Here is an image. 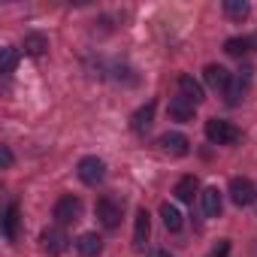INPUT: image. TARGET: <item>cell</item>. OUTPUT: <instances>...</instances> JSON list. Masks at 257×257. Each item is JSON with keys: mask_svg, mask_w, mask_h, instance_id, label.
Here are the masks:
<instances>
[{"mask_svg": "<svg viewBox=\"0 0 257 257\" xmlns=\"http://www.w3.org/2000/svg\"><path fill=\"white\" fill-rule=\"evenodd\" d=\"M161 149L167 152V155H173V158H185L188 152H191V143H188V137L185 134H164L161 137Z\"/></svg>", "mask_w": 257, "mask_h": 257, "instance_id": "8", "label": "cell"}, {"mask_svg": "<svg viewBox=\"0 0 257 257\" xmlns=\"http://www.w3.org/2000/svg\"><path fill=\"white\" fill-rule=\"evenodd\" d=\"M40 245H43V251H46V254L58 257V254H64V251H67L70 239H67V233H64L61 227H46V230L40 233Z\"/></svg>", "mask_w": 257, "mask_h": 257, "instance_id": "4", "label": "cell"}, {"mask_svg": "<svg viewBox=\"0 0 257 257\" xmlns=\"http://www.w3.org/2000/svg\"><path fill=\"white\" fill-rule=\"evenodd\" d=\"M55 221L58 224H76L79 218H82V200L79 197H73V194H67V197H61L58 203H55Z\"/></svg>", "mask_w": 257, "mask_h": 257, "instance_id": "2", "label": "cell"}, {"mask_svg": "<svg viewBox=\"0 0 257 257\" xmlns=\"http://www.w3.org/2000/svg\"><path fill=\"white\" fill-rule=\"evenodd\" d=\"M254 197H257V188H254V182H251V179L236 176V179L230 182V200H233L236 206H251V203H254Z\"/></svg>", "mask_w": 257, "mask_h": 257, "instance_id": "6", "label": "cell"}, {"mask_svg": "<svg viewBox=\"0 0 257 257\" xmlns=\"http://www.w3.org/2000/svg\"><path fill=\"white\" fill-rule=\"evenodd\" d=\"M248 73H251V70H239V73L233 76L230 88L224 91V94H227V103H230V106H236V103L242 100V94L248 91V82H251V76H248Z\"/></svg>", "mask_w": 257, "mask_h": 257, "instance_id": "11", "label": "cell"}, {"mask_svg": "<svg viewBox=\"0 0 257 257\" xmlns=\"http://www.w3.org/2000/svg\"><path fill=\"white\" fill-rule=\"evenodd\" d=\"M79 179H82L85 185H100V182L106 179V164H103L97 155L82 158V161H79Z\"/></svg>", "mask_w": 257, "mask_h": 257, "instance_id": "3", "label": "cell"}, {"mask_svg": "<svg viewBox=\"0 0 257 257\" xmlns=\"http://www.w3.org/2000/svg\"><path fill=\"white\" fill-rule=\"evenodd\" d=\"M97 218H100L103 227L115 230V227L121 224V203L112 200V197H100V200H97Z\"/></svg>", "mask_w": 257, "mask_h": 257, "instance_id": "5", "label": "cell"}, {"mask_svg": "<svg viewBox=\"0 0 257 257\" xmlns=\"http://www.w3.org/2000/svg\"><path fill=\"white\" fill-rule=\"evenodd\" d=\"M197 191H200V182H197V176H182V179L176 182V191H173V194H176L182 203H194Z\"/></svg>", "mask_w": 257, "mask_h": 257, "instance_id": "13", "label": "cell"}, {"mask_svg": "<svg viewBox=\"0 0 257 257\" xmlns=\"http://www.w3.org/2000/svg\"><path fill=\"white\" fill-rule=\"evenodd\" d=\"M149 257H173V254H170V251H164V248H155Z\"/></svg>", "mask_w": 257, "mask_h": 257, "instance_id": "25", "label": "cell"}, {"mask_svg": "<svg viewBox=\"0 0 257 257\" xmlns=\"http://www.w3.org/2000/svg\"><path fill=\"white\" fill-rule=\"evenodd\" d=\"M161 218H164V227L170 233H179L182 230V212L173 203H161Z\"/></svg>", "mask_w": 257, "mask_h": 257, "instance_id": "18", "label": "cell"}, {"mask_svg": "<svg viewBox=\"0 0 257 257\" xmlns=\"http://www.w3.org/2000/svg\"><path fill=\"white\" fill-rule=\"evenodd\" d=\"M16 230H19V203H10L7 206V218H4V233H7L10 242L16 239Z\"/></svg>", "mask_w": 257, "mask_h": 257, "instance_id": "20", "label": "cell"}, {"mask_svg": "<svg viewBox=\"0 0 257 257\" xmlns=\"http://www.w3.org/2000/svg\"><path fill=\"white\" fill-rule=\"evenodd\" d=\"M179 94H182L188 103H194V106H200V103L206 100V94H203V85H200L194 76H179Z\"/></svg>", "mask_w": 257, "mask_h": 257, "instance_id": "10", "label": "cell"}, {"mask_svg": "<svg viewBox=\"0 0 257 257\" xmlns=\"http://www.w3.org/2000/svg\"><path fill=\"white\" fill-rule=\"evenodd\" d=\"M76 248H79L82 257H100V251H103V239H100L97 233H82V236L76 239Z\"/></svg>", "mask_w": 257, "mask_h": 257, "instance_id": "12", "label": "cell"}, {"mask_svg": "<svg viewBox=\"0 0 257 257\" xmlns=\"http://www.w3.org/2000/svg\"><path fill=\"white\" fill-rule=\"evenodd\" d=\"M203 79H206V85H209L212 91H227L230 82H233V73H230L227 67H221V64H209V67L203 70Z\"/></svg>", "mask_w": 257, "mask_h": 257, "instance_id": "7", "label": "cell"}, {"mask_svg": "<svg viewBox=\"0 0 257 257\" xmlns=\"http://www.w3.org/2000/svg\"><path fill=\"white\" fill-rule=\"evenodd\" d=\"M200 197H203V212H206L209 218H218V215H221V209H224L221 191H218V188H206Z\"/></svg>", "mask_w": 257, "mask_h": 257, "instance_id": "15", "label": "cell"}, {"mask_svg": "<svg viewBox=\"0 0 257 257\" xmlns=\"http://www.w3.org/2000/svg\"><path fill=\"white\" fill-rule=\"evenodd\" d=\"M206 140L215 143V146H236L239 143V131L230 121L212 118V121H206Z\"/></svg>", "mask_w": 257, "mask_h": 257, "instance_id": "1", "label": "cell"}, {"mask_svg": "<svg viewBox=\"0 0 257 257\" xmlns=\"http://www.w3.org/2000/svg\"><path fill=\"white\" fill-rule=\"evenodd\" d=\"M152 121H155V100H149L146 106H140V109L131 115V131H134V134H146L149 127H152Z\"/></svg>", "mask_w": 257, "mask_h": 257, "instance_id": "9", "label": "cell"}, {"mask_svg": "<svg viewBox=\"0 0 257 257\" xmlns=\"http://www.w3.org/2000/svg\"><path fill=\"white\" fill-rule=\"evenodd\" d=\"M224 13H227L230 19H239V22H242V19L251 13V7L245 4V0H224Z\"/></svg>", "mask_w": 257, "mask_h": 257, "instance_id": "22", "label": "cell"}, {"mask_svg": "<svg viewBox=\"0 0 257 257\" xmlns=\"http://www.w3.org/2000/svg\"><path fill=\"white\" fill-rule=\"evenodd\" d=\"M46 52H49V40H46L43 34H28V37H25V55L43 58Z\"/></svg>", "mask_w": 257, "mask_h": 257, "instance_id": "17", "label": "cell"}, {"mask_svg": "<svg viewBox=\"0 0 257 257\" xmlns=\"http://www.w3.org/2000/svg\"><path fill=\"white\" fill-rule=\"evenodd\" d=\"M227 254H230V242H227V239H221V242L209 251V257H227Z\"/></svg>", "mask_w": 257, "mask_h": 257, "instance_id": "23", "label": "cell"}, {"mask_svg": "<svg viewBox=\"0 0 257 257\" xmlns=\"http://www.w3.org/2000/svg\"><path fill=\"white\" fill-rule=\"evenodd\" d=\"M16 64H19V52L13 49V46H7V49H0V73H13L16 70Z\"/></svg>", "mask_w": 257, "mask_h": 257, "instance_id": "21", "label": "cell"}, {"mask_svg": "<svg viewBox=\"0 0 257 257\" xmlns=\"http://www.w3.org/2000/svg\"><path fill=\"white\" fill-rule=\"evenodd\" d=\"M149 233H152V221H149V212H146V209H140V212H137L134 245H137V248H146V239H149Z\"/></svg>", "mask_w": 257, "mask_h": 257, "instance_id": "16", "label": "cell"}, {"mask_svg": "<svg viewBox=\"0 0 257 257\" xmlns=\"http://www.w3.org/2000/svg\"><path fill=\"white\" fill-rule=\"evenodd\" d=\"M194 109H197V106L188 103L182 94L170 100V118H173V121H191V118H194Z\"/></svg>", "mask_w": 257, "mask_h": 257, "instance_id": "14", "label": "cell"}, {"mask_svg": "<svg viewBox=\"0 0 257 257\" xmlns=\"http://www.w3.org/2000/svg\"><path fill=\"white\" fill-rule=\"evenodd\" d=\"M254 43H257V40H248V37H230V40L224 43V52L233 55V58H242L245 52H251Z\"/></svg>", "mask_w": 257, "mask_h": 257, "instance_id": "19", "label": "cell"}, {"mask_svg": "<svg viewBox=\"0 0 257 257\" xmlns=\"http://www.w3.org/2000/svg\"><path fill=\"white\" fill-rule=\"evenodd\" d=\"M0 161H4V167H13V152H10V146H0Z\"/></svg>", "mask_w": 257, "mask_h": 257, "instance_id": "24", "label": "cell"}]
</instances>
